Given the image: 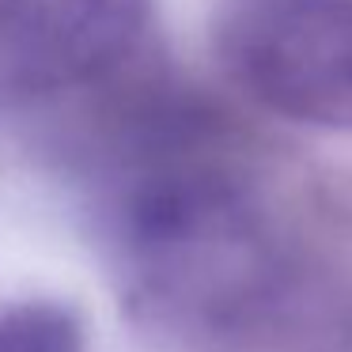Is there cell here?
<instances>
[{
  "label": "cell",
  "mask_w": 352,
  "mask_h": 352,
  "mask_svg": "<svg viewBox=\"0 0 352 352\" xmlns=\"http://www.w3.org/2000/svg\"><path fill=\"white\" fill-rule=\"evenodd\" d=\"M133 322L175 352H352V276L265 208L231 118L144 61L69 144Z\"/></svg>",
  "instance_id": "cell-1"
},
{
  "label": "cell",
  "mask_w": 352,
  "mask_h": 352,
  "mask_svg": "<svg viewBox=\"0 0 352 352\" xmlns=\"http://www.w3.org/2000/svg\"><path fill=\"white\" fill-rule=\"evenodd\" d=\"M216 54L269 114L352 133V0H220Z\"/></svg>",
  "instance_id": "cell-2"
},
{
  "label": "cell",
  "mask_w": 352,
  "mask_h": 352,
  "mask_svg": "<svg viewBox=\"0 0 352 352\" xmlns=\"http://www.w3.org/2000/svg\"><path fill=\"white\" fill-rule=\"evenodd\" d=\"M152 0H0V95L61 99L148 50Z\"/></svg>",
  "instance_id": "cell-3"
},
{
  "label": "cell",
  "mask_w": 352,
  "mask_h": 352,
  "mask_svg": "<svg viewBox=\"0 0 352 352\" xmlns=\"http://www.w3.org/2000/svg\"><path fill=\"white\" fill-rule=\"evenodd\" d=\"M0 352H84V322L54 299L0 307Z\"/></svg>",
  "instance_id": "cell-4"
}]
</instances>
